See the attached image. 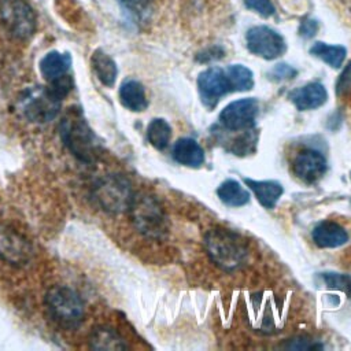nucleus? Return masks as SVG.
<instances>
[{"mask_svg": "<svg viewBox=\"0 0 351 351\" xmlns=\"http://www.w3.org/2000/svg\"><path fill=\"white\" fill-rule=\"evenodd\" d=\"M318 30V22L311 18H306L302 21L299 27V34L304 38H311Z\"/></svg>", "mask_w": 351, "mask_h": 351, "instance_id": "c85d7f7f", "label": "nucleus"}, {"mask_svg": "<svg viewBox=\"0 0 351 351\" xmlns=\"http://www.w3.org/2000/svg\"><path fill=\"white\" fill-rule=\"evenodd\" d=\"M211 259L225 270L241 267L248 258L245 241L234 232L223 228L210 229L204 236Z\"/></svg>", "mask_w": 351, "mask_h": 351, "instance_id": "f03ea898", "label": "nucleus"}, {"mask_svg": "<svg viewBox=\"0 0 351 351\" xmlns=\"http://www.w3.org/2000/svg\"><path fill=\"white\" fill-rule=\"evenodd\" d=\"M0 22L18 40L32 37L36 30L34 12L23 0H0Z\"/></svg>", "mask_w": 351, "mask_h": 351, "instance_id": "0eeeda50", "label": "nucleus"}, {"mask_svg": "<svg viewBox=\"0 0 351 351\" xmlns=\"http://www.w3.org/2000/svg\"><path fill=\"white\" fill-rule=\"evenodd\" d=\"M59 133L66 148L85 163L93 162L99 152L100 144L97 136L88 125L84 114L78 108H70L59 123Z\"/></svg>", "mask_w": 351, "mask_h": 351, "instance_id": "f257e3e1", "label": "nucleus"}, {"mask_svg": "<svg viewBox=\"0 0 351 351\" xmlns=\"http://www.w3.org/2000/svg\"><path fill=\"white\" fill-rule=\"evenodd\" d=\"M173 158L184 166L200 167L204 162V151L196 140L182 137L173 147Z\"/></svg>", "mask_w": 351, "mask_h": 351, "instance_id": "dca6fc26", "label": "nucleus"}, {"mask_svg": "<svg viewBox=\"0 0 351 351\" xmlns=\"http://www.w3.org/2000/svg\"><path fill=\"white\" fill-rule=\"evenodd\" d=\"M310 53L325 63H328L330 67L339 69L343 66V62L347 55V49L343 45H330L322 41H317L311 45Z\"/></svg>", "mask_w": 351, "mask_h": 351, "instance_id": "4be33fe9", "label": "nucleus"}, {"mask_svg": "<svg viewBox=\"0 0 351 351\" xmlns=\"http://www.w3.org/2000/svg\"><path fill=\"white\" fill-rule=\"evenodd\" d=\"M313 240L319 248H337L348 241V233L333 221H321L313 229Z\"/></svg>", "mask_w": 351, "mask_h": 351, "instance_id": "4468645a", "label": "nucleus"}, {"mask_svg": "<svg viewBox=\"0 0 351 351\" xmlns=\"http://www.w3.org/2000/svg\"><path fill=\"white\" fill-rule=\"evenodd\" d=\"M71 67V56L70 53H62L59 51L48 52L40 62L41 75L48 81H56L69 75Z\"/></svg>", "mask_w": 351, "mask_h": 351, "instance_id": "2eb2a0df", "label": "nucleus"}, {"mask_svg": "<svg viewBox=\"0 0 351 351\" xmlns=\"http://www.w3.org/2000/svg\"><path fill=\"white\" fill-rule=\"evenodd\" d=\"M328 165L325 156L315 149H306L296 155L292 162L293 174L306 184H314L324 177Z\"/></svg>", "mask_w": 351, "mask_h": 351, "instance_id": "f8f14e48", "label": "nucleus"}, {"mask_svg": "<svg viewBox=\"0 0 351 351\" xmlns=\"http://www.w3.org/2000/svg\"><path fill=\"white\" fill-rule=\"evenodd\" d=\"M223 55V49L219 47H213L210 51H203V55H197L199 62H210V60H217L221 59Z\"/></svg>", "mask_w": 351, "mask_h": 351, "instance_id": "7c9ffc66", "label": "nucleus"}, {"mask_svg": "<svg viewBox=\"0 0 351 351\" xmlns=\"http://www.w3.org/2000/svg\"><path fill=\"white\" fill-rule=\"evenodd\" d=\"M328 99V92L321 82H310L289 93V100L299 111H308L321 107Z\"/></svg>", "mask_w": 351, "mask_h": 351, "instance_id": "ddd939ff", "label": "nucleus"}, {"mask_svg": "<svg viewBox=\"0 0 351 351\" xmlns=\"http://www.w3.org/2000/svg\"><path fill=\"white\" fill-rule=\"evenodd\" d=\"M256 141H258V134L255 133V130L245 129V130H244V134L239 136V137L234 140V143L232 144L230 151H232L234 155H247V154L255 151Z\"/></svg>", "mask_w": 351, "mask_h": 351, "instance_id": "393cba45", "label": "nucleus"}, {"mask_svg": "<svg viewBox=\"0 0 351 351\" xmlns=\"http://www.w3.org/2000/svg\"><path fill=\"white\" fill-rule=\"evenodd\" d=\"M226 71L232 80L233 89L237 92L250 90L254 86V74L252 71L243 64H229Z\"/></svg>", "mask_w": 351, "mask_h": 351, "instance_id": "b1692460", "label": "nucleus"}, {"mask_svg": "<svg viewBox=\"0 0 351 351\" xmlns=\"http://www.w3.org/2000/svg\"><path fill=\"white\" fill-rule=\"evenodd\" d=\"M245 41L250 52L266 60L277 59L287 51L284 37L274 29L265 25H258L248 29Z\"/></svg>", "mask_w": 351, "mask_h": 351, "instance_id": "6e6552de", "label": "nucleus"}, {"mask_svg": "<svg viewBox=\"0 0 351 351\" xmlns=\"http://www.w3.org/2000/svg\"><path fill=\"white\" fill-rule=\"evenodd\" d=\"M197 89L202 103L208 110H213L225 95H228L229 92H234L232 80L226 69L215 66L208 67L207 70L199 74Z\"/></svg>", "mask_w": 351, "mask_h": 351, "instance_id": "1a4fd4ad", "label": "nucleus"}, {"mask_svg": "<svg viewBox=\"0 0 351 351\" xmlns=\"http://www.w3.org/2000/svg\"><path fill=\"white\" fill-rule=\"evenodd\" d=\"M62 100L49 86H32L18 99V110L30 122L47 123L58 117Z\"/></svg>", "mask_w": 351, "mask_h": 351, "instance_id": "39448f33", "label": "nucleus"}, {"mask_svg": "<svg viewBox=\"0 0 351 351\" xmlns=\"http://www.w3.org/2000/svg\"><path fill=\"white\" fill-rule=\"evenodd\" d=\"M89 346L93 350H125L128 344L119 333L106 325L96 326L89 336Z\"/></svg>", "mask_w": 351, "mask_h": 351, "instance_id": "6ab92c4d", "label": "nucleus"}, {"mask_svg": "<svg viewBox=\"0 0 351 351\" xmlns=\"http://www.w3.org/2000/svg\"><path fill=\"white\" fill-rule=\"evenodd\" d=\"M244 182L255 193L259 203L266 208H273L278 202V199L281 197V195L284 193L282 185L273 180L256 181V180L244 177Z\"/></svg>", "mask_w": 351, "mask_h": 351, "instance_id": "f3484780", "label": "nucleus"}, {"mask_svg": "<svg viewBox=\"0 0 351 351\" xmlns=\"http://www.w3.org/2000/svg\"><path fill=\"white\" fill-rule=\"evenodd\" d=\"M296 74H298V70L295 67L287 63H278L267 73V78L274 82H280V81L292 80L296 77Z\"/></svg>", "mask_w": 351, "mask_h": 351, "instance_id": "bb28decb", "label": "nucleus"}, {"mask_svg": "<svg viewBox=\"0 0 351 351\" xmlns=\"http://www.w3.org/2000/svg\"><path fill=\"white\" fill-rule=\"evenodd\" d=\"M217 195L222 203L230 207H240L250 202L248 191L236 180L223 181L218 186Z\"/></svg>", "mask_w": 351, "mask_h": 351, "instance_id": "412c9836", "label": "nucleus"}, {"mask_svg": "<svg viewBox=\"0 0 351 351\" xmlns=\"http://www.w3.org/2000/svg\"><path fill=\"white\" fill-rule=\"evenodd\" d=\"M136 229L147 237H160L166 233V215L159 202L147 193H134L129 207Z\"/></svg>", "mask_w": 351, "mask_h": 351, "instance_id": "423d86ee", "label": "nucleus"}, {"mask_svg": "<svg viewBox=\"0 0 351 351\" xmlns=\"http://www.w3.org/2000/svg\"><path fill=\"white\" fill-rule=\"evenodd\" d=\"M134 192L130 181L122 174H106L92 186V199L96 206L110 214L129 210Z\"/></svg>", "mask_w": 351, "mask_h": 351, "instance_id": "7ed1b4c3", "label": "nucleus"}, {"mask_svg": "<svg viewBox=\"0 0 351 351\" xmlns=\"http://www.w3.org/2000/svg\"><path fill=\"white\" fill-rule=\"evenodd\" d=\"M244 4L248 10L255 11L263 18H269L276 12V8L271 0H244Z\"/></svg>", "mask_w": 351, "mask_h": 351, "instance_id": "cd10ccee", "label": "nucleus"}, {"mask_svg": "<svg viewBox=\"0 0 351 351\" xmlns=\"http://www.w3.org/2000/svg\"><path fill=\"white\" fill-rule=\"evenodd\" d=\"M44 302L51 318L64 329H75L84 321V302L80 295L69 287H52L45 293Z\"/></svg>", "mask_w": 351, "mask_h": 351, "instance_id": "20e7f679", "label": "nucleus"}, {"mask_svg": "<svg viewBox=\"0 0 351 351\" xmlns=\"http://www.w3.org/2000/svg\"><path fill=\"white\" fill-rule=\"evenodd\" d=\"M259 103L254 97L230 101L219 114L221 125L228 130H245L255 125Z\"/></svg>", "mask_w": 351, "mask_h": 351, "instance_id": "9d476101", "label": "nucleus"}, {"mask_svg": "<svg viewBox=\"0 0 351 351\" xmlns=\"http://www.w3.org/2000/svg\"><path fill=\"white\" fill-rule=\"evenodd\" d=\"M0 256L12 265H26L33 256V247L18 230L0 225Z\"/></svg>", "mask_w": 351, "mask_h": 351, "instance_id": "9b49d317", "label": "nucleus"}, {"mask_svg": "<svg viewBox=\"0 0 351 351\" xmlns=\"http://www.w3.org/2000/svg\"><path fill=\"white\" fill-rule=\"evenodd\" d=\"M171 137V128L163 118L152 119L147 126V138L156 149H165Z\"/></svg>", "mask_w": 351, "mask_h": 351, "instance_id": "5701e85b", "label": "nucleus"}, {"mask_svg": "<svg viewBox=\"0 0 351 351\" xmlns=\"http://www.w3.org/2000/svg\"><path fill=\"white\" fill-rule=\"evenodd\" d=\"M322 280L328 288L339 289L348 295L351 293V276L350 274L325 271V273H322Z\"/></svg>", "mask_w": 351, "mask_h": 351, "instance_id": "a878e982", "label": "nucleus"}, {"mask_svg": "<svg viewBox=\"0 0 351 351\" xmlns=\"http://www.w3.org/2000/svg\"><path fill=\"white\" fill-rule=\"evenodd\" d=\"M119 100L130 111H144L148 106L144 86L136 80H126L119 88Z\"/></svg>", "mask_w": 351, "mask_h": 351, "instance_id": "a211bd4d", "label": "nucleus"}, {"mask_svg": "<svg viewBox=\"0 0 351 351\" xmlns=\"http://www.w3.org/2000/svg\"><path fill=\"white\" fill-rule=\"evenodd\" d=\"M90 64H92V69H93L96 77L100 80V82L103 85L112 86L115 84V80L118 75L117 63L103 49H96L92 53Z\"/></svg>", "mask_w": 351, "mask_h": 351, "instance_id": "aec40b11", "label": "nucleus"}, {"mask_svg": "<svg viewBox=\"0 0 351 351\" xmlns=\"http://www.w3.org/2000/svg\"><path fill=\"white\" fill-rule=\"evenodd\" d=\"M350 178H351V173H350Z\"/></svg>", "mask_w": 351, "mask_h": 351, "instance_id": "2f4dec72", "label": "nucleus"}, {"mask_svg": "<svg viewBox=\"0 0 351 351\" xmlns=\"http://www.w3.org/2000/svg\"><path fill=\"white\" fill-rule=\"evenodd\" d=\"M128 11L133 12L134 15H140L147 5L149 4L151 0H118Z\"/></svg>", "mask_w": 351, "mask_h": 351, "instance_id": "c756f323", "label": "nucleus"}]
</instances>
